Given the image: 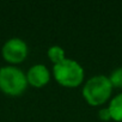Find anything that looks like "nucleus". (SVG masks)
<instances>
[{
  "mask_svg": "<svg viewBox=\"0 0 122 122\" xmlns=\"http://www.w3.org/2000/svg\"><path fill=\"white\" fill-rule=\"evenodd\" d=\"M53 77L59 85L73 89L84 83L85 71L78 61L66 57L62 62L53 66Z\"/></svg>",
  "mask_w": 122,
  "mask_h": 122,
  "instance_id": "2",
  "label": "nucleus"
},
{
  "mask_svg": "<svg viewBox=\"0 0 122 122\" xmlns=\"http://www.w3.org/2000/svg\"><path fill=\"white\" fill-rule=\"evenodd\" d=\"M98 117H99L101 121H104V122L111 120L110 111H109L108 107H107V108H101V109H99V111H98Z\"/></svg>",
  "mask_w": 122,
  "mask_h": 122,
  "instance_id": "9",
  "label": "nucleus"
},
{
  "mask_svg": "<svg viewBox=\"0 0 122 122\" xmlns=\"http://www.w3.org/2000/svg\"><path fill=\"white\" fill-rule=\"evenodd\" d=\"M47 56L51 61V64L54 66V65H57L60 62H62V61L66 59V53H65L64 48L61 47V46L54 44V46H51V47L48 48Z\"/></svg>",
  "mask_w": 122,
  "mask_h": 122,
  "instance_id": "7",
  "label": "nucleus"
},
{
  "mask_svg": "<svg viewBox=\"0 0 122 122\" xmlns=\"http://www.w3.org/2000/svg\"><path fill=\"white\" fill-rule=\"evenodd\" d=\"M108 109L110 111V116L112 121L122 122V92L117 93L110 99Z\"/></svg>",
  "mask_w": 122,
  "mask_h": 122,
  "instance_id": "6",
  "label": "nucleus"
},
{
  "mask_svg": "<svg viewBox=\"0 0 122 122\" xmlns=\"http://www.w3.org/2000/svg\"><path fill=\"white\" fill-rule=\"evenodd\" d=\"M112 87L116 89H121L122 90V66L115 68L109 76H108Z\"/></svg>",
  "mask_w": 122,
  "mask_h": 122,
  "instance_id": "8",
  "label": "nucleus"
},
{
  "mask_svg": "<svg viewBox=\"0 0 122 122\" xmlns=\"http://www.w3.org/2000/svg\"><path fill=\"white\" fill-rule=\"evenodd\" d=\"M29 48L24 40L19 37H12L7 40L3 48H1V55L6 62L11 64L12 66L18 65L28 57Z\"/></svg>",
  "mask_w": 122,
  "mask_h": 122,
  "instance_id": "4",
  "label": "nucleus"
},
{
  "mask_svg": "<svg viewBox=\"0 0 122 122\" xmlns=\"http://www.w3.org/2000/svg\"><path fill=\"white\" fill-rule=\"evenodd\" d=\"M112 89L114 87L108 76L97 74L85 81L81 93H83V98L89 105L99 107L110 99Z\"/></svg>",
  "mask_w": 122,
  "mask_h": 122,
  "instance_id": "1",
  "label": "nucleus"
},
{
  "mask_svg": "<svg viewBox=\"0 0 122 122\" xmlns=\"http://www.w3.org/2000/svg\"><path fill=\"white\" fill-rule=\"evenodd\" d=\"M50 78H51V74L49 70L47 68V66L43 64L32 65L26 72L28 84L36 89L44 87L50 81Z\"/></svg>",
  "mask_w": 122,
  "mask_h": 122,
  "instance_id": "5",
  "label": "nucleus"
},
{
  "mask_svg": "<svg viewBox=\"0 0 122 122\" xmlns=\"http://www.w3.org/2000/svg\"><path fill=\"white\" fill-rule=\"evenodd\" d=\"M29 86L26 74L18 67L7 65L0 67V90L9 96H20Z\"/></svg>",
  "mask_w": 122,
  "mask_h": 122,
  "instance_id": "3",
  "label": "nucleus"
}]
</instances>
